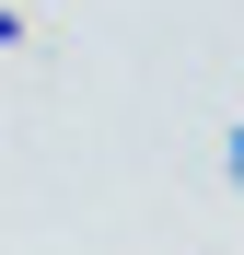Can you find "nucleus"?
Instances as JSON below:
<instances>
[{
    "label": "nucleus",
    "mask_w": 244,
    "mask_h": 255,
    "mask_svg": "<svg viewBox=\"0 0 244 255\" xmlns=\"http://www.w3.org/2000/svg\"><path fill=\"white\" fill-rule=\"evenodd\" d=\"M221 174H233V186H244V128H233V139H221Z\"/></svg>",
    "instance_id": "f257e3e1"
},
{
    "label": "nucleus",
    "mask_w": 244,
    "mask_h": 255,
    "mask_svg": "<svg viewBox=\"0 0 244 255\" xmlns=\"http://www.w3.org/2000/svg\"><path fill=\"white\" fill-rule=\"evenodd\" d=\"M12 35H23V12H12V0H0V47H12Z\"/></svg>",
    "instance_id": "f03ea898"
}]
</instances>
